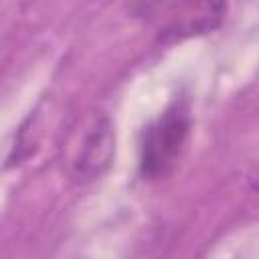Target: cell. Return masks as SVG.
<instances>
[{
	"label": "cell",
	"mask_w": 259,
	"mask_h": 259,
	"mask_svg": "<svg viewBox=\"0 0 259 259\" xmlns=\"http://www.w3.org/2000/svg\"><path fill=\"white\" fill-rule=\"evenodd\" d=\"M190 140V115L182 99H174L140 138L138 172L144 180L168 178L180 164Z\"/></svg>",
	"instance_id": "6da1fadb"
},
{
	"label": "cell",
	"mask_w": 259,
	"mask_h": 259,
	"mask_svg": "<svg viewBox=\"0 0 259 259\" xmlns=\"http://www.w3.org/2000/svg\"><path fill=\"white\" fill-rule=\"evenodd\" d=\"M172 14L160 30L158 38L162 42H176L217 30L227 16V0H188Z\"/></svg>",
	"instance_id": "3957f363"
},
{
	"label": "cell",
	"mask_w": 259,
	"mask_h": 259,
	"mask_svg": "<svg viewBox=\"0 0 259 259\" xmlns=\"http://www.w3.org/2000/svg\"><path fill=\"white\" fill-rule=\"evenodd\" d=\"M188 0H136L134 2V14L144 20L160 18L168 12H174Z\"/></svg>",
	"instance_id": "277c9868"
},
{
	"label": "cell",
	"mask_w": 259,
	"mask_h": 259,
	"mask_svg": "<svg viewBox=\"0 0 259 259\" xmlns=\"http://www.w3.org/2000/svg\"><path fill=\"white\" fill-rule=\"evenodd\" d=\"M69 176L77 182H89L107 172L115 158V127L107 113L85 115L73 132L67 148Z\"/></svg>",
	"instance_id": "7a4b0ae2"
}]
</instances>
